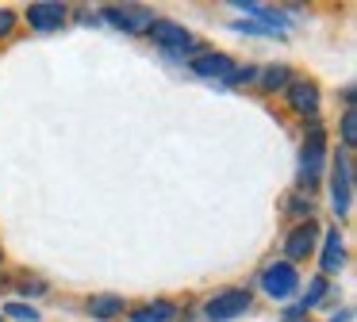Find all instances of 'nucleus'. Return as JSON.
<instances>
[{
  "label": "nucleus",
  "instance_id": "1",
  "mask_svg": "<svg viewBox=\"0 0 357 322\" xmlns=\"http://www.w3.org/2000/svg\"><path fill=\"white\" fill-rule=\"evenodd\" d=\"M146 35L154 38V46L162 54H169V58H188V54H196V46H200L192 38V31H185L173 20H154V27H150Z\"/></svg>",
  "mask_w": 357,
  "mask_h": 322
},
{
  "label": "nucleus",
  "instance_id": "2",
  "mask_svg": "<svg viewBox=\"0 0 357 322\" xmlns=\"http://www.w3.org/2000/svg\"><path fill=\"white\" fill-rule=\"evenodd\" d=\"M331 204H334V215L346 219L349 215V204H354V158L349 150H338L334 153V165H331Z\"/></svg>",
  "mask_w": 357,
  "mask_h": 322
},
{
  "label": "nucleus",
  "instance_id": "3",
  "mask_svg": "<svg viewBox=\"0 0 357 322\" xmlns=\"http://www.w3.org/2000/svg\"><path fill=\"white\" fill-rule=\"evenodd\" d=\"M100 15L112 23V27L127 31V35H146V31L154 27V20H158L154 8H146V4H108Z\"/></svg>",
  "mask_w": 357,
  "mask_h": 322
},
{
  "label": "nucleus",
  "instance_id": "4",
  "mask_svg": "<svg viewBox=\"0 0 357 322\" xmlns=\"http://www.w3.org/2000/svg\"><path fill=\"white\" fill-rule=\"evenodd\" d=\"M250 307H254V296H250L246 288H227V291H215V296L208 299L204 319L208 322H231V319H238V314H246Z\"/></svg>",
  "mask_w": 357,
  "mask_h": 322
},
{
  "label": "nucleus",
  "instance_id": "5",
  "mask_svg": "<svg viewBox=\"0 0 357 322\" xmlns=\"http://www.w3.org/2000/svg\"><path fill=\"white\" fill-rule=\"evenodd\" d=\"M323 165H326V138H323V130L315 127L307 138V146H303V153H300V184L307 192H315L319 176H323Z\"/></svg>",
  "mask_w": 357,
  "mask_h": 322
},
{
  "label": "nucleus",
  "instance_id": "6",
  "mask_svg": "<svg viewBox=\"0 0 357 322\" xmlns=\"http://www.w3.org/2000/svg\"><path fill=\"white\" fill-rule=\"evenodd\" d=\"M261 291L269 299H292L296 291H300V273H296V265L273 261V265L261 273Z\"/></svg>",
  "mask_w": 357,
  "mask_h": 322
},
{
  "label": "nucleus",
  "instance_id": "7",
  "mask_svg": "<svg viewBox=\"0 0 357 322\" xmlns=\"http://www.w3.org/2000/svg\"><path fill=\"white\" fill-rule=\"evenodd\" d=\"M315 242H319V222H315V219L296 222V227L288 230V238H284V257H288V265H296V261H307L311 253H315Z\"/></svg>",
  "mask_w": 357,
  "mask_h": 322
},
{
  "label": "nucleus",
  "instance_id": "8",
  "mask_svg": "<svg viewBox=\"0 0 357 322\" xmlns=\"http://www.w3.org/2000/svg\"><path fill=\"white\" fill-rule=\"evenodd\" d=\"M288 107L300 112V115H315L319 112V84L307 81V77L288 81Z\"/></svg>",
  "mask_w": 357,
  "mask_h": 322
},
{
  "label": "nucleus",
  "instance_id": "9",
  "mask_svg": "<svg viewBox=\"0 0 357 322\" xmlns=\"http://www.w3.org/2000/svg\"><path fill=\"white\" fill-rule=\"evenodd\" d=\"M66 15H70V8L54 4V0H39V4L27 8V23H31L35 31H58L66 23Z\"/></svg>",
  "mask_w": 357,
  "mask_h": 322
},
{
  "label": "nucleus",
  "instance_id": "10",
  "mask_svg": "<svg viewBox=\"0 0 357 322\" xmlns=\"http://www.w3.org/2000/svg\"><path fill=\"white\" fill-rule=\"evenodd\" d=\"M192 73L196 77H208V81H231L234 61L227 58V54H196V58H192Z\"/></svg>",
  "mask_w": 357,
  "mask_h": 322
},
{
  "label": "nucleus",
  "instance_id": "11",
  "mask_svg": "<svg viewBox=\"0 0 357 322\" xmlns=\"http://www.w3.org/2000/svg\"><path fill=\"white\" fill-rule=\"evenodd\" d=\"M123 311H127L123 296H112V291H104V296H93V299H89V314H93L96 322H112V319H119Z\"/></svg>",
  "mask_w": 357,
  "mask_h": 322
},
{
  "label": "nucleus",
  "instance_id": "12",
  "mask_svg": "<svg viewBox=\"0 0 357 322\" xmlns=\"http://www.w3.org/2000/svg\"><path fill=\"white\" fill-rule=\"evenodd\" d=\"M323 276H331V273H338L342 265H346V245H342V234L338 230H326V242H323Z\"/></svg>",
  "mask_w": 357,
  "mask_h": 322
},
{
  "label": "nucleus",
  "instance_id": "13",
  "mask_svg": "<svg viewBox=\"0 0 357 322\" xmlns=\"http://www.w3.org/2000/svg\"><path fill=\"white\" fill-rule=\"evenodd\" d=\"M177 319V307L169 299H158V303H142L131 311V322H173Z\"/></svg>",
  "mask_w": 357,
  "mask_h": 322
},
{
  "label": "nucleus",
  "instance_id": "14",
  "mask_svg": "<svg viewBox=\"0 0 357 322\" xmlns=\"http://www.w3.org/2000/svg\"><path fill=\"white\" fill-rule=\"evenodd\" d=\"M326 291H331V280H326V276L319 273L315 280L307 284V291H303V296H300V303H296V314H307L311 307H319V303H323V299H326Z\"/></svg>",
  "mask_w": 357,
  "mask_h": 322
},
{
  "label": "nucleus",
  "instance_id": "15",
  "mask_svg": "<svg viewBox=\"0 0 357 322\" xmlns=\"http://www.w3.org/2000/svg\"><path fill=\"white\" fill-rule=\"evenodd\" d=\"M257 73H261V89L265 92H277V89H288L292 69H288V66H265V69H257Z\"/></svg>",
  "mask_w": 357,
  "mask_h": 322
},
{
  "label": "nucleus",
  "instance_id": "16",
  "mask_svg": "<svg viewBox=\"0 0 357 322\" xmlns=\"http://www.w3.org/2000/svg\"><path fill=\"white\" fill-rule=\"evenodd\" d=\"M357 142V107H346L342 112V150H354Z\"/></svg>",
  "mask_w": 357,
  "mask_h": 322
},
{
  "label": "nucleus",
  "instance_id": "17",
  "mask_svg": "<svg viewBox=\"0 0 357 322\" xmlns=\"http://www.w3.org/2000/svg\"><path fill=\"white\" fill-rule=\"evenodd\" d=\"M0 314H8V319H20V322H39V311L27 303H4V311Z\"/></svg>",
  "mask_w": 357,
  "mask_h": 322
},
{
  "label": "nucleus",
  "instance_id": "18",
  "mask_svg": "<svg viewBox=\"0 0 357 322\" xmlns=\"http://www.w3.org/2000/svg\"><path fill=\"white\" fill-rule=\"evenodd\" d=\"M20 291H24V296H47V284L39 280V276H20Z\"/></svg>",
  "mask_w": 357,
  "mask_h": 322
},
{
  "label": "nucleus",
  "instance_id": "19",
  "mask_svg": "<svg viewBox=\"0 0 357 322\" xmlns=\"http://www.w3.org/2000/svg\"><path fill=\"white\" fill-rule=\"evenodd\" d=\"M12 27H16V12H12V8H0V38L8 35Z\"/></svg>",
  "mask_w": 357,
  "mask_h": 322
},
{
  "label": "nucleus",
  "instance_id": "20",
  "mask_svg": "<svg viewBox=\"0 0 357 322\" xmlns=\"http://www.w3.org/2000/svg\"><path fill=\"white\" fill-rule=\"evenodd\" d=\"M288 211H292V215H307V219H311V199H303V196H292V204H288Z\"/></svg>",
  "mask_w": 357,
  "mask_h": 322
},
{
  "label": "nucleus",
  "instance_id": "21",
  "mask_svg": "<svg viewBox=\"0 0 357 322\" xmlns=\"http://www.w3.org/2000/svg\"><path fill=\"white\" fill-rule=\"evenodd\" d=\"M349 319H354V311H349V307H342V311H338V314H334V319H331V322H349Z\"/></svg>",
  "mask_w": 357,
  "mask_h": 322
}]
</instances>
